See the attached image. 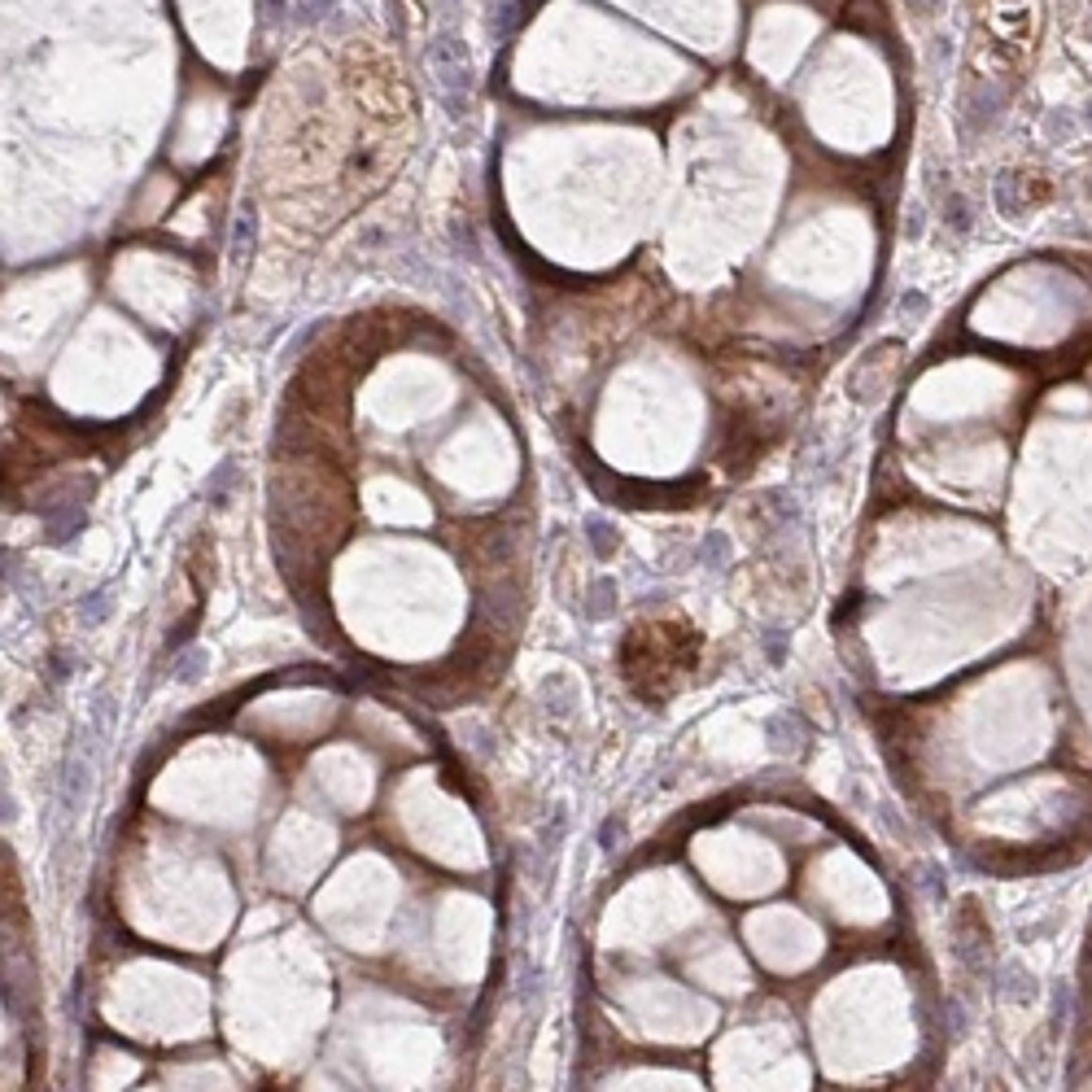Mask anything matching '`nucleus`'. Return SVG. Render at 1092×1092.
Returning <instances> with one entry per match:
<instances>
[{
    "instance_id": "obj_3",
    "label": "nucleus",
    "mask_w": 1092,
    "mask_h": 1092,
    "mask_svg": "<svg viewBox=\"0 0 1092 1092\" xmlns=\"http://www.w3.org/2000/svg\"><path fill=\"white\" fill-rule=\"evenodd\" d=\"M970 110H975V128H988V123H996V114H1001V92L996 88H983L970 101Z\"/></svg>"
},
{
    "instance_id": "obj_8",
    "label": "nucleus",
    "mask_w": 1092,
    "mask_h": 1092,
    "mask_svg": "<svg viewBox=\"0 0 1092 1092\" xmlns=\"http://www.w3.org/2000/svg\"><path fill=\"white\" fill-rule=\"evenodd\" d=\"M901 311H904V319H922L927 315V297H922V293H904Z\"/></svg>"
},
{
    "instance_id": "obj_1",
    "label": "nucleus",
    "mask_w": 1092,
    "mask_h": 1092,
    "mask_svg": "<svg viewBox=\"0 0 1092 1092\" xmlns=\"http://www.w3.org/2000/svg\"><path fill=\"white\" fill-rule=\"evenodd\" d=\"M429 70H432V79L442 83V92L450 97V110L459 114V101L468 97V88H472V53H468V44L459 36H432L429 39Z\"/></svg>"
},
{
    "instance_id": "obj_5",
    "label": "nucleus",
    "mask_w": 1092,
    "mask_h": 1092,
    "mask_svg": "<svg viewBox=\"0 0 1092 1092\" xmlns=\"http://www.w3.org/2000/svg\"><path fill=\"white\" fill-rule=\"evenodd\" d=\"M953 53H957L953 36H935V39H931V66H935V70H948V66H953Z\"/></svg>"
},
{
    "instance_id": "obj_2",
    "label": "nucleus",
    "mask_w": 1092,
    "mask_h": 1092,
    "mask_svg": "<svg viewBox=\"0 0 1092 1092\" xmlns=\"http://www.w3.org/2000/svg\"><path fill=\"white\" fill-rule=\"evenodd\" d=\"M254 228H258L254 205H241V215H236V232H232V258L250 254V245H254Z\"/></svg>"
},
{
    "instance_id": "obj_9",
    "label": "nucleus",
    "mask_w": 1092,
    "mask_h": 1092,
    "mask_svg": "<svg viewBox=\"0 0 1092 1092\" xmlns=\"http://www.w3.org/2000/svg\"><path fill=\"white\" fill-rule=\"evenodd\" d=\"M909 9H914L918 18H935V13L944 9V0H909Z\"/></svg>"
},
{
    "instance_id": "obj_6",
    "label": "nucleus",
    "mask_w": 1092,
    "mask_h": 1092,
    "mask_svg": "<svg viewBox=\"0 0 1092 1092\" xmlns=\"http://www.w3.org/2000/svg\"><path fill=\"white\" fill-rule=\"evenodd\" d=\"M332 9H337V0H302V5H297V18H302V23H324Z\"/></svg>"
},
{
    "instance_id": "obj_7",
    "label": "nucleus",
    "mask_w": 1092,
    "mask_h": 1092,
    "mask_svg": "<svg viewBox=\"0 0 1092 1092\" xmlns=\"http://www.w3.org/2000/svg\"><path fill=\"white\" fill-rule=\"evenodd\" d=\"M1044 128H1049V136H1057V140H1070V131H1075V123H1070V114H1067V110H1057V114H1049V118H1044Z\"/></svg>"
},
{
    "instance_id": "obj_4",
    "label": "nucleus",
    "mask_w": 1092,
    "mask_h": 1092,
    "mask_svg": "<svg viewBox=\"0 0 1092 1092\" xmlns=\"http://www.w3.org/2000/svg\"><path fill=\"white\" fill-rule=\"evenodd\" d=\"M494 36L503 39V36H511L516 31V23H521V0H498V9H494Z\"/></svg>"
}]
</instances>
